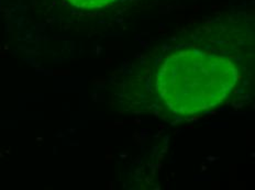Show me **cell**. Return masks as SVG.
<instances>
[{"instance_id":"2","label":"cell","mask_w":255,"mask_h":190,"mask_svg":"<svg viewBox=\"0 0 255 190\" xmlns=\"http://www.w3.org/2000/svg\"><path fill=\"white\" fill-rule=\"evenodd\" d=\"M70 3H73L74 6L78 7V8H86V9H91V8H102L108 5L118 2L119 0H68Z\"/></svg>"},{"instance_id":"1","label":"cell","mask_w":255,"mask_h":190,"mask_svg":"<svg viewBox=\"0 0 255 190\" xmlns=\"http://www.w3.org/2000/svg\"><path fill=\"white\" fill-rule=\"evenodd\" d=\"M238 79L231 60L198 52L169 56L158 71L157 89L173 112L199 113L229 96Z\"/></svg>"}]
</instances>
